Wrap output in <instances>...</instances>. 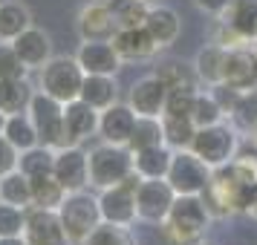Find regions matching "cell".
Here are the masks:
<instances>
[{"instance_id":"cell-1","label":"cell","mask_w":257,"mask_h":245,"mask_svg":"<svg viewBox=\"0 0 257 245\" xmlns=\"http://www.w3.org/2000/svg\"><path fill=\"white\" fill-rule=\"evenodd\" d=\"M211 210L202 196H176L165 225H159L171 245H199L208 233Z\"/></svg>"},{"instance_id":"cell-2","label":"cell","mask_w":257,"mask_h":245,"mask_svg":"<svg viewBox=\"0 0 257 245\" xmlns=\"http://www.w3.org/2000/svg\"><path fill=\"white\" fill-rule=\"evenodd\" d=\"M84 78H87V72L75 55H52L38 70V90L58 98L61 104H70L75 98H81Z\"/></svg>"},{"instance_id":"cell-3","label":"cell","mask_w":257,"mask_h":245,"mask_svg":"<svg viewBox=\"0 0 257 245\" xmlns=\"http://www.w3.org/2000/svg\"><path fill=\"white\" fill-rule=\"evenodd\" d=\"M58 216H61L64 231H67L70 245H81L104 222L101 205H98V193H90V187L67 193V199L61 202V208H58Z\"/></svg>"},{"instance_id":"cell-4","label":"cell","mask_w":257,"mask_h":245,"mask_svg":"<svg viewBox=\"0 0 257 245\" xmlns=\"http://www.w3.org/2000/svg\"><path fill=\"white\" fill-rule=\"evenodd\" d=\"M90 156V187L95 190H104V187H113L118 182H124L130 173H136L133 167V150L124 147V144H95L87 150Z\"/></svg>"},{"instance_id":"cell-5","label":"cell","mask_w":257,"mask_h":245,"mask_svg":"<svg viewBox=\"0 0 257 245\" xmlns=\"http://www.w3.org/2000/svg\"><path fill=\"white\" fill-rule=\"evenodd\" d=\"M191 150L197 153L202 162L208 164L211 170H217L222 164H228L240 153V130L234 127L231 121H220L211 127H199Z\"/></svg>"},{"instance_id":"cell-6","label":"cell","mask_w":257,"mask_h":245,"mask_svg":"<svg viewBox=\"0 0 257 245\" xmlns=\"http://www.w3.org/2000/svg\"><path fill=\"white\" fill-rule=\"evenodd\" d=\"M142 176L130 173L124 182L113 187L98 190V205H101V216L110 225H121V228H133L139 222V205H136V190H139Z\"/></svg>"},{"instance_id":"cell-7","label":"cell","mask_w":257,"mask_h":245,"mask_svg":"<svg viewBox=\"0 0 257 245\" xmlns=\"http://www.w3.org/2000/svg\"><path fill=\"white\" fill-rule=\"evenodd\" d=\"M211 173L214 170L188 147V150H174V162L165 179L171 182V187L179 196H202L211 182Z\"/></svg>"},{"instance_id":"cell-8","label":"cell","mask_w":257,"mask_h":245,"mask_svg":"<svg viewBox=\"0 0 257 245\" xmlns=\"http://www.w3.org/2000/svg\"><path fill=\"white\" fill-rule=\"evenodd\" d=\"M26 113L32 118V124H35L41 144H47L52 150L64 147V104L58 98H52V95L38 90Z\"/></svg>"},{"instance_id":"cell-9","label":"cell","mask_w":257,"mask_h":245,"mask_svg":"<svg viewBox=\"0 0 257 245\" xmlns=\"http://www.w3.org/2000/svg\"><path fill=\"white\" fill-rule=\"evenodd\" d=\"M176 196H179V193L171 187L168 179H142L139 190H136L139 222H145V225H165Z\"/></svg>"},{"instance_id":"cell-10","label":"cell","mask_w":257,"mask_h":245,"mask_svg":"<svg viewBox=\"0 0 257 245\" xmlns=\"http://www.w3.org/2000/svg\"><path fill=\"white\" fill-rule=\"evenodd\" d=\"M52 173L61 185L67 187V193L72 190H87L90 187V156L81 144H67L55 150V167Z\"/></svg>"},{"instance_id":"cell-11","label":"cell","mask_w":257,"mask_h":245,"mask_svg":"<svg viewBox=\"0 0 257 245\" xmlns=\"http://www.w3.org/2000/svg\"><path fill=\"white\" fill-rule=\"evenodd\" d=\"M165 98H168V87L156 78V72H148V75L136 78L127 90V104L136 116L162 118L165 116Z\"/></svg>"},{"instance_id":"cell-12","label":"cell","mask_w":257,"mask_h":245,"mask_svg":"<svg viewBox=\"0 0 257 245\" xmlns=\"http://www.w3.org/2000/svg\"><path fill=\"white\" fill-rule=\"evenodd\" d=\"M24 236L29 245H70L67 239V231L61 225L58 210H49V208H26V228Z\"/></svg>"},{"instance_id":"cell-13","label":"cell","mask_w":257,"mask_h":245,"mask_svg":"<svg viewBox=\"0 0 257 245\" xmlns=\"http://www.w3.org/2000/svg\"><path fill=\"white\" fill-rule=\"evenodd\" d=\"M98 118H101V113L81 98L64 104V147L67 144L84 147L93 136H98Z\"/></svg>"},{"instance_id":"cell-14","label":"cell","mask_w":257,"mask_h":245,"mask_svg":"<svg viewBox=\"0 0 257 245\" xmlns=\"http://www.w3.org/2000/svg\"><path fill=\"white\" fill-rule=\"evenodd\" d=\"M75 32L81 41H113L118 32L107 0H90L75 18Z\"/></svg>"},{"instance_id":"cell-15","label":"cell","mask_w":257,"mask_h":245,"mask_svg":"<svg viewBox=\"0 0 257 245\" xmlns=\"http://www.w3.org/2000/svg\"><path fill=\"white\" fill-rule=\"evenodd\" d=\"M75 58H78V64L84 67L87 75H116L124 67L113 41H81Z\"/></svg>"},{"instance_id":"cell-16","label":"cell","mask_w":257,"mask_h":245,"mask_svg":"<svg viewBox=\"0 0 257 245\" xmlns=\"http://www.w3.org/2000/svg\"><path fill=\"white\" fill-rule=\"evenodd\" d=\"M136 113L130 110V104L124 101H116L113 107L101 110V118H98V139L107 141V144H124L127 147L130 139H133V127H136Z\"/></svg>"},{"instance_id":"cell-17","label":"cell","mask_w":257,"mask_h":245,"mask_svg":"<svg viewBox=\"0 0 257 245\" xmlns=\"http://www.w3.org/2000/svg\"><path fill=\"white\" fill-rule=\"evenodd\" d=\"M225 84H231L237 90H257V52L251 44L228 49L225 58Z\"/></svg>"},{"instance_id":"cell-18","label":"cell","mask_w":257,"mask_h":245,"mask_svg":"<svg viewBox=\"0 0 257 245\" xmlns=\"http://www.w3.org/2000/svg\"><path fill=\"white\" fill-rule=\"evenodd\" d=\"M145 29H148V35L153 38L156 47L168 49V47H174L179 41V35H182V18L171 6L153 3L148 9V18H145Z\"/></svg>"},{"instance_id":"cell-19","label":"cell","mask_w":257,"mask_h":245,"mask_svg":"<svg viewBox=\"0 0 257 245\" xmlns=\"http://www.w3.org/2000/svg\"><path fill=\"white\" fill-rule=\"evenodd\" d=\"M9 44L15 47V52L21 55V61L29 70H41L52 58V38H49L47 29H41L35 24L29 26L26 32H21L15 41H9Z\"/></svg>"},{"instance_id":"cell-20","label":"cell","mask_w":257,"mask_h":245,"mask_svg":"<svg viewBox=\"0 0 257 245\" xmlns=\"http://www.w3.org/2000/svg\"><path fill=\"white\" fill-rule=\"evenodd\" d=\"M113 47L118 49V55L121 61L127 64V61H151L159 47L153 44V38L148 35V29L145 26H136V29H118L116 35H113Z\"/></svg>"},{"instance_id":"cell-21","label":"cell","mask_w":257,"mask_h":245,"mask_svg":"<svg viewBox=\"0 0 257 245\" xmlns=\"http://www.w3.org/2000/svg\"><path fill=\"white\" fill-rule=\"evenodd\" d=\"M225 58H228V49L220 47V44H205V47L197 52L194 58V72L197 78L205 87H214V84H222L225 81Z\"/></svg>"},{"instance_id":"cell-22","label":"cell","mask_w":257,"mask_h":245,"mask_svg":"<svg viewBox=\"0 0 257 245\" xmlns=\"http://www.w3.org/2000/svg\"><path fill=\"white\" fill-rule=\"evenodd\" d=\"M217 21H225L245 44H254L257 41V0H231V6Z\"/></svg>"},{"instance_id":"cell-23","label":"cell","mask_w":257,"mask_h":245,"mask_svg":"<svg viewBox=\"0 0 257 245\" xmlns=\"http://www.w3.org/2000/svg\"><path fill=\"white\" fill-rule=\"evenodd\" d=\"M174 162V150L168 144H153L145 150H133V167L142 179H165Z\"/></svg>"},{"instance_id":"cell-24","label":"cell","mask_w":257,"mask_h":245,"mask_svg":"<svg viewBox=\"0 0 257 245\" xmlns=\"http://www.w3.org/2000/svg\"><path fill=\"white\" fill-rule=\"evenodd\" d=\"M35 93L38 90L29 84V78H6V81H0V113H6V116L26 113Z\"/></svg>"},{"instance_id":"cell-25","label":"cell","mask_w":257,"mask_h":245,"mask_svg":"<svg viewBox=\"0 0 257 245\" xmlns=\"http://www.w3.org/2000/svg\"><path fill=\"white\" fill-rule=\"evenodd\" d=\"M32 9L24 0H0V41H15L32 26Z\"/></svg>"},{"instance_id":"cell-26","label":"cell","mask_w":257,"mask_h":245,"mask_svg":"<svg viewBox=\"0 0 257 245\" xmlns=\"http://www.w3.org/2000/svg\"><path fill=\"white\" fill-rule=\"evenodd\" d=\"M81 101H87L90 107H95L98 113L113 107L118 101V84L116 75H87L81 87Z\"/></svg>"},{"instance_id":"cell-27","label":"cell","mask_w":257,"mask_h":245,"mask_svg":"<svg viewBox=\"0 0 257 245\" xmlns=\"http://www.w3.org/2000/svg\"><path fill=\"white\" fill-rule=\"evenodd\" d=\"M0 199L9 202V205H18V208H32L35 205V196H32V179L18 167L12 173L0 176Z\"/></svg>"},{"instance_id":"cell-28","label":"cell","mask_w":257,"mask_h":245,"mask_svg":"<svg viewBox=\"0 0 257 245\" xmlns=\"http://www.w3.org/2000/svg\"><path fill=\"white\" fill-rule=\"evenodd\" d=\"M3 136L9 139V144H15L18 150H32V147H38L41 144V139H38V130L35 124H32V118H29V113H15V116L6 118V130H3Z\"/></svg>"},{"instance_id":"cell-29","label":"cell","mask_w":257,"mask_h":245,"mask_svg":"<svg viewBox=\"0 0 257 245\" xmlns=\"http://www.w3.org/2000/svg\"><path fill=\"white\" fill-rule=\"evenodd\" d=\"M197 95H199L197 81L168 87V98H165V116L191 118V113H194V104H197Z\"/></svg>"},{"instance_id":"cell-30","label":"cell","mask_w":257,"mask_h":245,"mask_svg":"<svg viewBox=\"0 0 257 245\" xmlns=\"http://www.w3.org/2000/svg\"><path fill=\"white\" fill-rule=\"evenodd\" d=\"M107 6H110L118 29L145 26V18H148V9H151V3H145V0H107Z\"/></svg>"},{"instance_id":"cell-31","label":"cell","mask_w":257,"mask_h":245,"mask_svg":"<svg viewBox=\"0 0 257 245\" xmlns=\"http://www.w3.org/2000/svg\"><path fill=\"white\" fill-rule=\"evenodd\" d=\"M162 130H165V144L171 150H188L194 136H197V124L191 118L162 116Z\"/></svg>"},{"instance_id":"cell-32","label":"cell","mask_w":257,"mask_h":245,"mask_svg":"<svg viewBox=\"0 0 257 245\" xmlns=\"http://www.w3.org/2000/svg\"><path fill=\"white\" fill-rule=\"evenodd\" d=\"M32 196H35V205H38V208L58 210L61 202L67 199V187L61 185L58 179H55V173L38 176V179H32Z\"/></svg>"},{"instance_id":"cell-33","label":"cell","mask_w":257,"mask_h":245,"mask_svg":"<svg viewBox=\"0 0 257 245\" xmlns=\"http://www.w3.org/2000/svg\"><path fill=\"white\" fill-rule=\"evenodd\" d=\"M18 167H21L29 179L49 176V173H52V167H55V150L47 147V144H38V147H32V150H24V153H21Z\"/></svg>"},{"instance_id":"cell-34","label":"cell","mask_w":257,"mask_h":245,"mask_svg":"<svg viewBox=\"0 0 257 245\" xmlns=\"http://www.w3.org/2000/svg\"><path fill=\"white\" fill-rule=\"evenodd\" d=\"M153 144H165V130H162V118H151V116H139L136 127H133V139H130V150H145Z\"/></svg>"},{"instance_id":"cell-35","label":"cell","mask_w":257,"mask_h":245,"mask_svg":"<svg viewBox=\"0 0 257 245\" xmlns=\"http://www.w3.org/2000/svg\"><path fill=\"white\" fill-rule=\"evenodd\" d=\"M228 121H231L240 133H245V136H257V90L243 93L240 104H237V110L231 113Z\"/></svg>"},{"instance_id":"cell-36","label":"cell","mask_w":257,"mask_h":245,"mask_svg":"<svg viewBox=\"0 0 257 245\" xmlns=\"http://www.w3.org/2000/svg\"><path fill=\"white\" fill-rule=\"evenodd\" d=\"M191 121L199 127H211V124H220V121H228V116H225V110H222L217 101H214V95L205 90H199L197 95V104H194V113H191Z\"/></svg>"},{"instance_id":"cell-37","label":"cell","mask_w":257,"mask_h":245,"mask_svg":"<svg viewBox=\"0 0 257 245\" xmlns=\"http://www.w3.org/2000/svg\"><path fill=\"white\" fill-rule=\"evenodd\" d=\"M81 245H139L136 236L130 228H121V225H110V222H101Z\"/></svg>"},{"instance_id":"cell-38","label":"cell","mask_w":257,"mask_h":245,"mask_svg":"<svg viewBox=\"0 0 257 245\" xmlns=\"http://www.w3.org/2000/svg\"><path fill=\"white\" fill-rule=\"evenodd\" d=\"M156 78L165 84V87H176V84H188V81H199L197 72H194V64H182V61H165L156 67Z\"/></svg>"},{"instance_id":"cell-39","label":"cell","mask_w":257,"mask_h":245,"mask_svg":"<svg viewBox=\"0 0 257 245\" xmlns=\"http://www.w3.org/2000/svg\"><path fill=\"white\" fill-rule=\"evenodd\" d=\"M29 67H26L21 55L15 52V47L9 41H0V81L6 78H29Z\"/></svg>"},{"instance_id":"cell-40","label":"cell","mask_w":257,"mask_h":245,"mask_svg":"<svg viewBox=\"0 0 257 245\" xmlns=\"http://www.w3.org/2000/svg\"><path fill=\"white\" fill-rule=\"evenodd\" d=\"M26 228V208L0 199V236H21Z\"/></svg>"},{"instance_id":"cell-41","label":"cell","mask_w":257,"mask_h":245,"mask_svg":"<svg viewBox=\"0 0 257 245\" xmlns=\"http://www.w3.org/2000/svg\"><path fill=\"white\" fill-rule=\"evenodd\" d=\"M208 93L214 95V101L225 110V116L231 118V113L237 110V104H240V98H243V90H237V87H231V84H214V87H208Z\"/></svg>"},{"instance_id":"cell-42","label":"cell","mask_w":257,"mask_h":245,"mask_svg":"<svg viewBox=\"0 0 257 245\" xmlns=\"http://www.w3.org/2000/svg\"><path fill=\"white\" fill-rule=\"evenodd\" d=\"M18 162H21V150L15 144H9L6 136H0V176L18 170Z\"/></svg>"},{"instance_id":"cell-43","label":"cell","mask_w":257,"mask_h":245,"mask_svg":"<svg viewBox=\"0 0 257 245\" xmlns=\"http://www.w3.org/2000/svg\"><path fill=\"white\" fill-rule=\"evenodd\" d=\"M194 6H197L199 12L211 15V18H220V15L231 6V0H194Z\"/></svg>"},{"instance_id":"cell-44","label":"cell","mask_w":257,"mask_h":245,"mask_svg":"<svg viewBox=\"0 0 257 245\" xmlns=\"http://www.w3.org/2000/svg\"><path fill=\"white\" fill-rule=\"evenodd\" d=\"M0 245H29V242H26V236L21 233V236H0Z\"/></svg>"},{"instance_id":"cell-45","label":"cell","mask_w":257,"mask_h":245,"mask_svg":"<svg viewBox=\"0 0 257 245\" xmlns=\"http://www.w3.org/2000/svg\"><path fill=\"white\" fill-rule=\"evenodd\" d=\"M6 118H9L6 113H0V136H3V130H6Z\"/></svg>"},{"instance_id":"cell-46","label":"cell","mask_w":257,"mask_h":245,"mask_svg":"<svg viewBox=\"0 0 257 245\" xmlns=\"http://www.w3.org/2000/svg\"><path fill=\"white\" fill-rule=\"evenodd\" d=\"M145 3H151V6H153V3H159V0H145Z\"/></svg>"},{"instance_id":"cell-47","label":"cell","mask_w":257,"mask_h":245,"mask_svg":"<svg viewBox=\"0 0 257 245\" xmlns=\"http://www.w3.org/2000/svg\"><path fill=\"white\" fill-rule=\"evenodd\" d=\"M199 245H214V242H205V239H202V242H199Z\"/></svg>"},{"instance_id":"cell-48","label":"cell","mask_w":257,"mask_h":245,"mask_svg":"<svg viewBox=\"0 0 257 245\" xmlns=\"http://www.w3.org/2000/svg\"><path fill=\"white\" fill-rule=\"evenodd\" d=\"M251 47H254V52H257V41H254V44H251Z\"/></svg>"}]
</instances>
